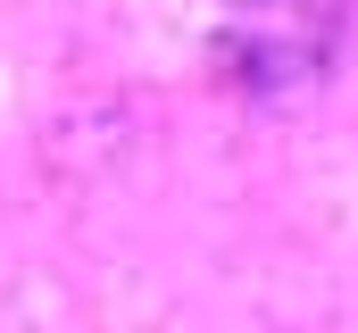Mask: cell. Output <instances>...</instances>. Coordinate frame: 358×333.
I'll use <instances>...</instances> for the list:
<instances>
[]
</instances>
